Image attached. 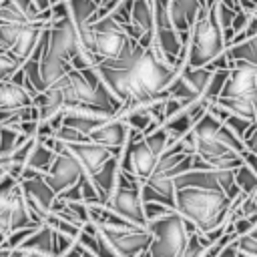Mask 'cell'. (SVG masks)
<instances>
[{"mask_svg":"<svg viewBox=\"0 0 257 257\" xmlns=\"http://www.w3.org/2000/svg\"><path fill=\"white\" fill-rule=\"evenodd\" d=\"M231 199L219 191H203L193 187L175 189V213L189 221L197 233H209L229 223Z\"/></svg>","mask_w":257,"mask_h":257,"instance_id":"6da1fadb","label":"cell"},{"mask_svg":"<svg viewBox=\"0 0 257 257\" xmlns=\"http://www.w3.org/2000/svg\"><path fill=\"white\" fill-rule=\"evenodd\" d=\"M223 28L219 26L215 4L203 6L189 30V48H187V66L199 68L207 66L213 58L225 52Z\"/></svg>","mask_w":257,"mask_h":257,"instance_id":"7a4b0ae2","label":"cell"},{"mask_svg":"<svg viewBox=\"0 0 257 257\" xmlns=\"http://www.w3.org/2000/svg\"><path fill=\"white\" fill-rule=\"evenodd\" d=\"M169 147V135L165 133L163 126H159L155 133H151L149 137L131 143L126 139L120 155H118V171L122 175L135 177L141 183L147 181L157 165V159L161 157V153Z\"/></svg>","mask_w":257,"mask_h":257,"instance_id":"3957f363","label":"cell"},{"mask_svg":"<svg viewBox=\"0 0 257 257\" xmlns=\"http://www.w3.org/2000/svg\"><path fill=\"white\" fill-rule=\"evenodd\" d=\"M151 233V243H149V255L151 257H181L185 243H187V221L171 213L167 217L149 221L145 227Z\"/></svg>","mask_w":257,"mask_h":257,"instance_id":"277c9868","label":"cell"},{"mask_svg":"<svg viewBox=\"0 0 257 257\" xmlns=\"http://www.w3.org/2000/svg\"><path fill=\"white\" fill-rule=\"evenodd\" d=\"M141 181L128 175H122L118 171L114 191L110 193L108 201L104 203L114 215L128 221L135 227H147V219L143 213V201H141Z\"/></svg>","mask_w":257,"mask_h":257,"instance_id":"5b68a950","label":"cell"},{"mask_svg":"<svg viewBox=\"0 0 257 257\" xmlns=\"http://www.w3.org/2000/svg\"><path fill=\"white\" fill-rule=\"evenodd\" d=\"M116 257H137L139 253L149 249L151 233L145 227H128V229H102L98 227Z\"/></svg>","mask_w":257,"mask_h":257,"instance_id":"8992f818","label":"cell"},{"mask_svg":"<svg viewBox=\"0 0 257 257\" xmlns=\"http://www.w3.org/2000/svg\"><path fill=\"white\" fill-rule=\"evenodd\" d=\"M84 175V171L80 169V165L76 163V159L68 153L66 145L56 153L54 163L50 165V169L46 171V175L42 177L44 183L52 189L54 195H60L62 191H66L68 187H72L80 177Z\"/></svg>","mask_w":257,"mask_h":257,"instance_id":"52a82bcc","label":"cell"},{"mask_svg":"<svg viewBox=\"0 0 257 257\" xmlns=\"http://www.w3.org/2000/svg\"><path fill=\"white\" fill-rule=\"evenodd\" d=\"M255 72L257 68L247 64V62H233L229 70V78L221 90L219 96H229V98H249L257 92V82H255Z\"/></svg>","mask_w":257,"mask_h":257,"instance_id":"ba28073f","label":"cell"},{"mask_svg":"<svg viewBox=\"0 0 257 257\" xmlns=\"http://www.w3.org/2000/svg\"><path fill=\"white\" fill-rule=\"evenodd\" d=\"M68 153L76 159V163L80 165V169L90 177L94 175L110 157H118L114 151L106 149V147H100L96 143H90V141H84V143H72V145H66Z\"/></svg>","mask_w":257,"mask_h":257,"instance_id":"9c48e42d","label":"cell"},{"mask_svg":"<svg viewBox=\"0 0 257 257\" xmlns=\"http://www.w3.org/2000/svg\"><path fill=\"white\" fill-rule=\"evenodd\" d=\"M126 137H128L126 122L118 120V118H108L106 122H102L98 128H94L88 135V141L96 143L100 147H106V149L114 151L116 155H120V151H122V147L126 143Z\"/></svg>","mask_w":257,"mask_h":257,"instance_id":"30bf717a","label":"cell"},{"mask_svg":"<svg viewBox=\"0 0 257 257\" xmlns=\"http://www.w3.org/2000/svg\"><path fill=\"white\" fill-rule=\"evenodd\" d=\"M203 6H209L207 0H171L169 14H171L173 28L179 32V36L189 34V30Z\"/></svg>","mask_w":257,"mask_h":257,"instance_id":"8fae6325","label":"cell"},{"mask_svg":"<svg viewBox=\"0 0 257 257\" xmlns=\"http://www.w3.org/2000/svg\"><path fill=\"white\" fill-rule=\"evenodd\" d=\"M116 175H118V157H110L94 175H90V183L98 195V201L104 205L110 197V193L114 191L116 185Z\"/></svg>","mask_w":257,"mask_h":257,"instance_id":"7c38bea8","label":"cell"},{"mask_svg":"<svg viewBox=\"0 0 257 257\" xmlns=\"http://www.w3.org/2000/svg\"><path fill=\"white\" fill-rule=\"evenodd\" d=\"M44 26H46V24H42V22H26V24L22 26V30H20V34H18V40H16V44L12 46L10 54H12L16 60L24 62V60L32 54V50H34V46H36V42H38L40 32H42Z\"/></svg>","mask_w":257,"mask_h":257,"instance_id":"4fadbf2b","label":"cell"},{"mask_svg":"<svg viewBox=\"0 0 257 257\" xmlns=\"http://www.w3.org/2000/svg\"><path fill=\"white\" fill-rule=\"evenodd\" d=\"M30 104H32V98L24 92L22 86L14 84L10 78L0 80V108L2 110H20Z\"/></svg>","mask_w":257,"mask_h":257,"instance_id":"5bb4252c","label":"cell"},{"mask_svg":"<svg viewBox=\"0 0 257 257\" xmlns=\"http://www.w3.org/2000/svg\"><path fill=\"white\" fill-rule=\"evenodd\" d=\"M211 74H213V70L209 68V66H199V68H191V66H183V70L177 74L191 90H193V94L195 96H203V92H205V88H207V84H209V78H211Z\"/></svg>","mask_w":257,"mask_h":257,"instance_id":"9a60e30c","label":"cell"},{"mask_svg":"<svg viewBox=\"0 0 257 257\" xmlns=\"http://www.w3.org/2000/svg\"><path fill=\"white\" fill-rule=\"evenodd\" d=\"M225 56L231 62V66H233V62H247V64L257 68V36L245 38L239 44L227 46L225 48Z\"/></svg>","mask_w":257,"mask_h":257,"instance_id":"2e32d148","label":"cell"},{"mask_svg":"<svg viewBox=\"0 0 257 257\" xmlns=\"http://www.w3.org/2000/svg\"><path fill=\"white\" fill-rule=\"evenodd\" d=\"M18 249H22V251H34V253H42V255L54 257V251H52V229H48L46 225L36 227L34 233Z\"/></svg>","mask_w":257,"mask_h":257,"instance_id":"e0dca14e","label":"cell"},{"mask_svg":"<svg viewBox=\"0 0 257 257\" xmlns=\"http://www.w3.org/2000/svg\"><path fill=\"white\" fill-rule=\"evenodd\" d=\"M54 159H56V153L54 151H50L42 141H34V147H32V151H30V155H28V159H26V165L24 167H28V169H34V171H38L40 175H46V171L50 169V165L54 163Z\"/></svg>","mask_w":257,"mask_h":257,"instance_id":"ac0fdd59","label":"cell"},{"mask_svg":"<svg viewBox=\"0 0 257 257\" xmlns=\"http://www.w3.org/2000/svg\"><path fill=\"white\" fill-rule=\"evenodd\" d=\"M66 8H68V16L74 26H80L86 22L90 24L92 16L98 10V6L92 0H66Z\"/></svg>","mask_w":257,"mask_h":257,"instance_id":"d6986e66","label":"cell"},{"mask_svg":"<svg viewBox=\"0 0 257 257\" xmlns=\"http://www.w3.org/2000/svg\"><path fill=\"white\" fill-rule=\"evenodd\" d=\"M215 102H217L219 106L227 108L231 114H237V116H243V118L255 122V110H253V104H251L249 98H229V96H219Z\"/></svg>","mask_w":257,"mask_h":257,"instance_id":"ffe728a7","label":"cell"},{"mask_svg":"<svg viewBox=\"0 0 257 257\" xmlns=\"http://www.w3.org/2000/svg\"><path fill=\"white\" fill-rule=\"evenodd\" d=\"M233 181H235V187L239 189V193H243L245 197H251L257 191V175L245 163L233 171Z\"/></svg>","mask_w":257,"mask_h":257,"instance_id":"44dd1931","label":"cell"},{"mask_svg":"<svg viewBox=\"0 0 257 257\" xmlns=\"http://www.w3.org/2000/svg\"><path fill=\"white\" fill-rule=\"evenodd\" d=\"M207 247H209V241L205 239V235L193 231V233L187 235V243H185V249H183L181 257H203Z\"/></svg>","mask_w":257,"mask_h":257,"instance_id":"7402d4cb","label":"cell"},{"mask_svg":"<svg viewBox=\"0 0 257 257\" xmlns=\"http://www.w3.org/2000/svg\"><path fill=\"white\" fill-rule=\"evenodd\" d=\"M215 139L225 147V149H229V151H233V153H243L245 151V145H243V141L231 131V128H227L225 124H221L219 128H217V133H215Z\"/></svg>","mask_w":257,"mask_h":257,"instance_id":"603a6c76","label":"cell"},{"mask_svg":"<svg viewBox=\"0 0 257 257\" xmlns=\"http://www.w3.org/2000/svg\"><path fill=\"white\" fill-rule=\"evenodd\" d=\"M143 183L147 187H151L155 193H159V195L175 201V183H173V179H169V177H149Z\"/></svg>","mask_w":257,"mask_h":257,"instance_id":"cb8c5ba5","label":"cell"},{"mask_svg":"<svg viewBox=\"0 0 257 257\" xmlns=\"http://www.w3.org/2000/svg\"><path fill=\"white\" fill-rule=\"evenodd\" d=\"M227 128H231L241 141L247 137V133L255 126V122L253 120H247V118H243V116H237V114H229L227 118H225V122H223Z\"/></svg>","mask_w":257,"mask_h":257,"instance_id":"d4e9b609","label":"cell"},{"mask_svg":"<svg viewBox=\"0 0 257 257\" xmlns=\"http://www.w3.org/2000/svg\"><path fill=\"white\" fill-rule=\"evenodd\" d=\"M0 22H16V24H22V22H28V20L22 16V12L14 4V0H0Z\"/></svg>","mask_w":257,"mask_h":257,"instance_id":"484cf974","label":"cell"},{"mask_svg":"<svg viewBox=\"0 0 257 257\" xmlns=\"http://www.w3.org/2000/svg\"><path fill=\"white\" fill-rule=\"evenodd\" d=\"M18 147V131L12 126H0V155H8Z\"/></svg>","mask_w":257,"mask_h":257,"instance_id":"4316f807","label":"cell"},{"mask_svg":"<svg viewBox=\"0 0 257 257\" xmlns=\"http://www.w3.org/2000/svg\"><path fill=\"white\" fill-rule=\"evenodd\" d=\"M20 60H16L10 52H0V80L10 78L18 68H20Z\"/></svg>","mask_w":257,"mask_h":257,"instance_id":"83f0119b","label":"cell"},{"mask_svg":"<svg viewBox=\"0 0 257 257\" xmlns=\"http://www.w3.org/2000/svg\"><path fill=\"white\" fill-rule=\"evenodd\" d=\"M56 141H60V143H64V145H72V143H84V141H88L84 135H80L78 131H74V128H70V126H60L58 131H54V135H52Z\"/></svg>","mask_w":257,"mask_h":257,"instance_id":"f1b7e54d","label":"cell"},{"mask_svg":"<svg viewBox=\"0 0 257 257\" xmlns=\"http://www.w3.org/2000/svg\"><path fill=\"white\" fill-rule=\"evenodd\" d=\"M255 225H257V213L255 215H249V217H239V219H233L231 221V227H233L235 237L247 235Z\"/></svg>","mask_w":257,"mask_h":257,"instance_id":"f546056e","label":"cell"},{"mask_svg":"<svg viewBox=\"0 0 257 257\" xmlns=\"http://www.w3.org/2000/svg\"><path fill=\"white\" fill-rule=\"evenodd\" d=\"M143 213H145V219H147V223H149V221L167 217V215H171V213H175V211L169 209V207H165V205H159V203H143Z\"/></svg>","mask_w":257,"mask_h":257,"instance_id":"4dcf8cb0","label":"cell"},{"mask_svg":"<svg viewBox=\"0 0 257 257\" xmlns=\"http://www.w3.org/2000/svg\"><path fill=\"white\" fill-rule=\"evenodd\" d=\"M249 16H251L249 12H245V10H237V14H235V18H233V22H231V32H233V36L239 34V32L245 28Z\"/></svg>","mask_w":257,"mask_h":257,"instance_id":"1f68e13d","label":"cell"},{"mask_svg":"<svg viewBox=\"0 0 257 257\" xmlns=\"http://www.w3.org/2000/svg\"><path fill=\"white\" fill-rule=\"evenodd\" d=\"M243 145H245V151H249L257 157V124L247 133V137L243 139Z\"/></svg>","mask_w":257,"mask_h":257,"instance_id":"d6a6232c","label":"cell"},{"mask_svg":"<svg viewBox=\"0 0 257 257\" xmlns=\"http://www.w3.org/2000/svg\"><path fill=\"white\" fill-rule=\"evenodd\" d=\"M241 36H243V40H245V38H253V36H257V18H255L253 14L249 16L245 28L241 30Z\"/></svg>","mask_w":257,"mask_h":257,"instance_id":"836d02e7","label":"cell"},{"mask_svg":"<svg viewBox=\"0 0 257 257\" xmlns=\"http://www.w3.org/2000/svg\"><path fill=\"white\" fill-rule=\"evenodd\" d=\"M241 159H243V163L257 175V157H255L253 153H249V151H243V153H241Z\"/></svg>","mask_w":257,"mask_h":257,"instance_id":"e575fe53","label":"cell"},{"mask_svg":"<svg viewBox=\"0 0 257 257\" xmlns=\"http://www.w3.org/2000/svg\"><path fill=\"white\" fill-rule=\"evenodd\" d=\"M235 2V6H237V10H245V12H253L255 10V6H257V0H233Z\"/></svg>","mask_w":257,"mask_h":257,"instance_id":"d590c367","label":"cell"},{"mask_svg":"<svg viewBox=\"0 0 257 257\" xmlns=\"http://www.w3.org/2000/svg\"><path fill=\"white\" fill-rule=\"evenodd\" d=\"M22 257H48V255H42V253H34V251H24Z\"/></svg>","mask_w":257,"mask_h":257,"instance_id":"8d00e7d4","label":"cell"},{"mask_svg":"<svg viewBox=\"0 0 257 257\" xmlns=\"http://www.w3.org/2000/svg\"><path fill=\"white\" fill-rule=\"evenodd\" d=\"M237 257H251V255H245V253H239V251H237Z\"/></svg>","mask_w":257,"mask_h":257,"instance_id":"74e56055","label":"cell"},{"mask_svg":"<svg viewBox=\"0 0 257 257\" xmlns=\"http://www.w3.org/2000/svg\"><path fill=\"white\" fill-rule=\"evenodd\" d=\"M92 2H94L96 6H100V4H102V0H92Z\"/></svg>","mask_w":257,"mask_h":257,"instance_id":"f35d334b","label":"cell"},{"mask_svg":"<svg viewBox=\"0 0 257 257\" xmlns=\"http://www.w3.org/2000/svg\"><path fill=\"white\" fill-rule=\"evenodd\" d=\"M255 82H257V72H255Z\"/></svg>","mask_w":257,"mask_h":257,"instance_id":"ab89813d","label":"cell"}]
</instances>
